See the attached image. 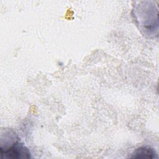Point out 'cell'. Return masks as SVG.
<instances>
[{"label": "cell", "instance_id": "cell-2", "mask_svg": "<svg viewBox=\"0 0 159 159\" xmlns=\"http://www.w3.org/2000/svg\"><path fill=\"white\" fill-rule=\"evenodd\" d=\"M130 157L135 158H157L158 156L153 148L148 147H141L136 149Z\"/></svg>", "mask_w": 159, "mask_h": 159}, {"label": "cell", "instance_id": "cell-1", "mask_svg": "<svg viewBox=\"0 0 159 159\" xmlns=\"http://www.w3.org/2000/svg\"><path fill=\"white\" fill-rule=\"evenodd\" d=\"M2 157L11 159L29 158L30 153L29 150L19 141L18 137L15 135L10 143V146L1 147Z\"/></svg>", "mask_w": 159, "mask_h": 159}]
</instances>
